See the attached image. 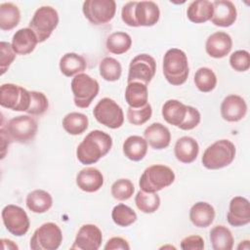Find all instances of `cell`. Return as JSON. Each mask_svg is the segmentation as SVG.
I'll list each match as a JSON object with an SVG mask.
<instances>
[{
    "label": "cell",
    "mask_w": 250,
    "mask_h": 250,
    "mask_svg": "<svg viewBox=\"0 0 250 250\" xmlns=\"http://www.w3.org/2000/svg\"><path fill=\"white\" fill-rule=\"evenodd\" d=\"M103 242L102 230L93 224L83 225L76 233L71 249L98 250Z\"/></svg>",
    "instance_id": "14"
},
{
    "label": "cell",
    "mask_w": 250,
    "mask_h": 250,
    "mask_svg": "<svg viewBox=\"0 0 250 250\" xmlns=\"http://www.w3.org/2000/svg\"><path fill=\"white\" fill-rule=\"evenodd\" d=\"M200 120H201V115H200V112L198 111V109L193 106L188 105L186 117H185L183 123L178 128H180L181 130H185V131L192 130L200 123Z\"/></svg>",
    "instance_id": "44"
},
{
    "label": "cell",
    "mask_w": 250,
    "mask_h": 250,
    "mask_svg": "<svg viewBox=\"0 0 250 250\" xmlns=\"http://www.w3.org/2000/svg\"><path fill=\"white\" fill-rule=\"evenodd\" d=\"M0 243H1V248L3 250L6 249H11V250H18L19 246L12 240L10 239H6V238H1L0 239Z\"/></svg>",
    "instance_id": "49"
},
{
    "label": "cell",
    "mask_w": 250,
    "mask_h": 250,
    "mask_svg": "<svg viewBox=\"0 0 250 250\" xmlns=\"http://www.w3.org/2000/svg\"><path fill=\"white\" fill-rule=\"evenodd\" d=\"M229 64L232 69L238 72L247 71L250 67V55L246 50H237L229 57Z\"/></svg>",
    "instance_id": "42"
},
{
    "label": "cell",
    "mask_w": 250,
    "mask_h": 250,
    "mask_svg": "<svg viewBox=\"0 0 250 250\" xmlns=\"http://www.w3.org/2000/svg\"><path fill=\"white\" fill-rule=\"evenodd\" d=\"M100 75L106 81H117L122 74V66L120 62L111 57L104 58L99 64Z\"/></svg>",
    "instance_id": "37"
},
{
    "label": "cell",
    "mask_w": 250,
    "mask_h": 250,
    "mask_svg": "<svg viewBox=\"0 0 250 250\" xmlns=\"http://www.w3.org/2000/svg\"><path fill=\"white\" fill-rule=\"evenodd\" d=\"M1 217L6 229L15 236H22L29 229V218L26 212L18 205H6L2 209Z\"/></svg>",
    "instance_id": "12"
},
{
    "label": "cell",
    "mask_w": 250,
    "mask_h": 250,
    "mask_svg": "<svg viewBox=\"0 0 250 250\" xmlns=\"http://www.w3.org/2000/svg\"><path fill=\"white\" fill-rule=\"evenodd\" d=\"M86 67L85 59L76 53H66L60 60V70L66 77L83 73Z\"/></svg>",
    "instance_id": "30"
},
{
    "label": "cell",
    "mask_w": 250,
    "mask_h": 250,
    "mask_svg": "<svg viewBox=\"0 0 250 250\" xmlns=\"http://www.w3.org/2000/svg\"><path fill=\"white\" fill-rule=\"evenodd\" d=\"M25 204L31 212L42 214L52 207L53 198L52 195L44 189H34L26 195Z\"/></svg>",
    "instance_id": "28"
},
{
    "label": "cell",
    "mask_w": 250,
    "mask_h": 250,
    "mask_svg": "<svg viewBox=\"0 0 250 250\" xmlns=\"http://www.w3.org/2000/svg\"><path fill=\"white\" fill-rule=\"evenodd\" d=\"M38 43L35 33L29 27L17 30L12 38V47L17 55H28L34 51Z\"/></svg>",
    "instance_id": "23"
},
{
    "label": "cell",
    "mask_w": 250,
    "mask_h": 250,
    "mask_svg": "<svg viewBox=\"0 0 250 250\" xmlns=\"http://www.w3.org/2000/svg\"><path fill=\"white\" fill-rule=\"evenodd\" d=\"M247 113V104L238 95L227 96L221 104V115L228 122H237L245 117Z\"/></svg>",
    "instance_id": "16"
},
{
    "label": "cell",
    "mask_w": 250,
    "mask_h": 250,
    "mask_svg": "<svg viewBox=\"0 0 250 250\" xmlns=\"http://www.w3.org/2000/svg\"><path fill=\"white\" fill-rule=\"evenodd\" d=\"M180 246L183 250H202L204 248V240L200 235H189L182 239Z\"/></svg>",
    "instance_id": "45"
},
{
    "label": "cell",
    "mask_w": 250,
    "mask_h": 250,
    "mask_svg": "<svg viewBox=\"0 0 250 250\" xmlns=\"http://www.w3.org/2000/svg\"><path fill=\"white\" fill-rule=\"evenodd\" d=\"M112 146V138L102 130H93L86 135L76 148V157L84 165L98 162Z\"/></svg>",
    "instance_id": "1"
},
{
    "label": "cell",
    "mask_w": 250,
    "mask_h": 250,
    "mask_svg": "<svg viewBox=\"0 0 250 250\" xmlns=\"http://www.w3.org/2000/svg\"><path fill=\"white\" fill-rule=\"evenodd\" d=\"M62 242V232L60 227L52 222L45 223L35 229L30 238L29 247L32 250H56Z\"/></svg>",
    "instance_id": "8"
},
{
    "label": "cell",
    "mask_w": 250,
    "mask_h": 250,
    "mask_svg": "<svg viewBox=\"0 0 250 250\" xmlns=\"http://www.w3.org/2000/svg\"><path fill=\"white\" fill-rule=\"evenodd\" d=\"M30 92V104L26 111L29 115H42L49 107L48 98L42 92L29 91Z\"/></svg>",
    "instance_id": "40"
},
{
    "label": "cell",
    "mask_w": 250,
    "mask_h": 250,
    "mask_svg": "<svg viewBox=\"0 0 250 250\" xmlns=\"http://www.w3.org/2000/svg\"><path fill=\"white\" fill-rule=\"evenodd\" d=\"M12 142L27 144L34 139L38 130L37 121L31 115H19L10 119L7 125L1 124Z\"/></svg>",
    "instance_id": "7"
},
{
    "label": "cell",
    "mask_w": 250,
    "mask_h": 250,
    "mask_svg": "<svg viewBox=\"0 0 250 250\" xmlns=\"http://www.w3.org/2000/svg\"><path fill=\"white\" fill-rule=\"evenodd\" d=\"M213 3L208 0L192 1L187 9V17L193 23H203L212 19Z\"/></svg>",
    "instance_id": "25"
},
{
    "label": "cell",
    "mask_w": 250,
    "mask_h": 250,
    "mask_svg": "<svg viewBox=\"0 0 250 250\" xmlns=\"http://www.w3.org/2000/svg\"><path fill=\"white\" fill-rule=\"evenodd\" d=\"M77 187L85 192H96L104 185L102 172L95 167H86L80 170L76 176Z\"/></svg>",
    "instance_id": "21"
},
{
    "label": "cell",
    "mask_w": 250,
    "mask_h": 250,
    "mask_svg": "<svg viewBox=\"0 0 250 250\" xmlns=\"http://www.w3.org/2000/svg\"><path fill=\"white\" fill-rule=\"evenodd\" d=\"M30 104V92L13 83H5L0 87V104L15 111H27Z\"/></svg>",
    "instance_id": "10"
},
{
    "label": "cell",
    "mask_w": 250,
    "mask_h": 250,
    "mask_svg": "<svg viewBox=\"0 0 250 250\" xmlns=\"http://www.w3.org/2000/svg\"><path fill=\"white\" fill-rule=\"evenodd\" d=\"M21 21V12L17 5L11 2L0 4V28L11 30L15 28Z\"/></svg>",
    "instance_id": "32"
},
{
    "label": "cell",
    "mask_w": 250,
    "mask_h": 250,
    "mask_svg": "<svg viewBox=\"0 0 250 250\" xmlns=\"http://www.w3.org/2000/svg\"><path fill=\"white\" fill-rule=\"evenodd\" d=\"M82 11L91 23L101 25L114 18L116 3L113 0H86L83 2Z\"/></svg>",
    "instance_id": "11"
},
{
    "label": "cell",
    "mask_w": 250,
    "mask_h": 250,
    "mask_svg": "<svg viewBox=\"0 0 250 250\" xmlns=\"http://www.w3.org/2000/svg\"><path fill=\"white\" fill-rule=\"evenodd\" d=\"M111 218L114 224L119 227L126 228L137 221V214L128 205L120 203L113 207L111 211Z\"/></svg>",
    "instance_id": "38"
},
{
    "label": "cell",
    "mask_w": 250,
    "mask_h": 250,
    "mask_svg": "<svg viewBox=\"0 0 250 250\" xmlns=\"http://www.w3.org/2000/svg\"><path fill=\"white\" fill-rule=\"evenodd\" d=\"M137 1H130L127 2L121 10V19L125 24L128 26L135 27L134 23V8Z\"/></svg>",
    "instance_id": "46"
},
{
    "label": "cell",
    "mask_w": 250,
    "mask_h": 250,
    "mask_svg": "<svg viewBox=\"0 0 250 250\" xmlns=\"http://www.w3.org/2000/svg\"><path fill=\"white\" fill-rule=\"evenodd\" d=\"M160 18L158 5L153 1H137L134 8V23L138 26H153Z\"/></svg>",
    "instance_id": "15"
},
{
    "label": "cell",
    "mask_w": 250,
    "mask_h": 250,
    "mask_svg": "<svg viewBox=\"0 0 250 250\" xmlns=\"http://www.w3.org/2000/svg\"><path fill=\"white\" fill-rule=\"evenodd\" d=\"M210 241L214 250H230L233 247L231 231L225 226H215L210 230Z\"/></svg>",
    "instance_id": "31"
},
{
    "label": "cell",
    "mask_w": 250,
    "mask_h": 250,
    "mask_svg": "<svg viewBox=\"0 0 250 250\" xmlns=\"http://www.w3.org/2000/svg\"><path fill=\"white\" fill-rule=\"evenodd\" d=\"M144 137L146 143L154 149H164L168 147L171 142L169 129L159 122L148 125L144 132Z\"/></svg>",
    "instance_id": "20"
},
{
    "label": "cell",
    "mask_w": 250,
    "mask_h": 250,
    "mask_svg": "<svg viewBox=\"0 0 250 250\" xmlns=\"http://www.w3.org/2000/svg\"><path fill=\"white\" fill-rule=\"evenodd\" d=\"M228 223L232 227H243L250 223V203L243 196L231 198L227 214Z\"/></svg>",
    "instance_id": "17"
},
{
    "label": "cell",
    "mask_w": 250,
    "mask_h": 250,
    "mask_svg": "<svg viewBox=\"0 0 250 250\" xmlns=\"http://www.w3.org/2000/svg\"><path fill=\"white\" fill-rule=\"evenodd\" d=\"M232 48V39L227 32L217 31L206 40V53L214 59H222L229 54Z\"/></svg>",
    "instance_id": "19"
},
{
    "label": "cell",
    "mask_w": 250,
    "mask_h": 250,
    "mask_svg": "<svg viewBox=\"0 0 250 250\" xmlns=\"http://www.w3.org/2000/svg\"><path fill=\"white\" fill-rule=\"evenodd\" d=\"M156 72V62L148 54L136 56L129 64L127 82H141L147 85Z\"/></svg>",
    "instance_id": "13"
},
{
    "label": "cell",
    "mask_w": 250,
    "mask_h": 250,
    "mask_svg": "<svg viewBox=\"0 0 250 250\" xmlns=\"http://www.w3.org/2000/svg\"><path fill=\"white\" fill-rule=\"evenodd\" d=\"M104 250H115V249H123V250H128L130 249V245L126 239L120 236H114L111 237L107 240L105 243Z\"/></svg>",
    "instance_id": "47"
},
{
    "label": "cell",
    "mask_w": 250,
    "mask_h": 250,
    "mask_svg": "<svg viewBox=\"0 0 250 250\" xmlns=\"http://www.w3.org/2000/svg\"><path fill=\"white\" fill-rule=\"evenodd\" d=\"M215 219L214 207L204 201L194 203L189 210V220L197 228L209 227Z\"/></svg>",
    "instance_id": "24"
},
{
    "label": "cell",
    "mask_w": 250,
    "mask_h": 250,
    "mask_svg": "<svg viewBox=\"0 0 250 250\" xmlns=\"http://www.w3.org/2000/svg\"><path fill=\"white\" fill-rule=\"evenodd\" d=\"M132 46V38L131 36L123 31H115L108 35L105 47L106 50L115 55H121L130 50Z\"/></svg>",
    "instance_id": "34"
},
{
    "label": "cell",
    "mask_w": 250,
    "mask_h": 250,
    "mask_svg": "<svg viewBox=\"0 0 250 250\" xmlns=\"http://www.w3.org/2000/svg\"><path fill=\"white\" fill-rule=\"evenodd\" d=\"M237 249L238 250H241V249H246V250H249L250 249V243H249V240H243L240 242V244L237 246Z\"/></svg>",
    "instance_id": "50"
},
{
    "label": "cell",
    "mask_w": 250,
    "mask_h": 250,
    "mask_svg": "<svg viewBox=\"0 0 250 250\" xmlns=\"http://www.w3.org/2000/svg\"><path fill=\"white\" fill-rule=\"evenodd\" d=\"M212 3L214 11L211 22L220 27L231 26L237 18L235 5L229 0H216Z\"/></svg>",
    "instance_id": "18"
},
{
    "label": "cell",
    "mask_w": 250,
    "mask_h": 250,
    "mask_svg": "<svg viewBox=\"0 0 250 250\" xmlns=\"http://www.w3.org/2000/svg\"><path fill=\"white\" fill-rule=\"evenodd\" d=\"M193 81L200 92L208 93L215 89L217 85V76L211 68L203 66L195 71Z\"/></svg>",
    "instance_id": "36"
},
{
    "label": "cell",
    "mask_w": 250,
    "mask_h": 250,
    "mask_svg": "<svg viewBox=\"0 0 250 250\" xmlns=\"http://www.w3.org/2000/svg\"><path fill=\"white\" fill-rule=\"evenodd\" d=\"M235 153L236 148L232 142L227 139L219 140L204 150L201 162L206 169H222L229 166L234 160Z\"/></svg>",
    "instance_id": "3"
},
{
    "label": "cell",
    "mask_w": 250,
    "mask_h": 250,
    "mask_svg": "<svg viewBox=\"0 0 250 250\" xmlns=\"http://www.w3.org/2000/svg\"><path fill=\"white\" fill-rule=\"evenodd\" d=\"M152 115V108L151 105L147 103L146 105L139 107V108H133L130 107L127 110V119L128 121L136 126H140L145 124L146 121L150 119Z\"/></svg>",
    "instance_id": "41"
},
{
    "label": "cell",
    "mask_w": 250,
    "mask_h": 250,
    "mask_svg": "<svg viewBox=\"0 0 250 250\" xmlns=\"http://www.w3.org/2000/svg\"><path fill=\"white\" fill-rule=\"evenodd\" d=\"M137 208L146 214L154 213L160 206V197L157 192H146L139 190L135 196Z\"/></svg>",
    "instance_id": "35"
},
{
    "label": "cell",
    "mask_w": 250,
    "mask_h": 250,
    "mask_svg": "<svg viewBox=\"0 0 250 250\" xmlns=\"http://www.w3.org/2000/svg\"><path fill=\"white\" fill-rule=\"evenodd\" d=\"M93 115L99 123L110 129L120 128L124 122L121 106L109 98H104L98 102L93 109Z\"/></svg>",
    "instance_id": "9"
},
{
    "label": "cell",
    "mask_w": 250,
    "mask_h": 250,
    "mask_svg": "<svg viewBox=\"0 0 250 250\" xmlns=\"http://www.w3.org/2000/svg\"><path fill=\"white\" fill-rule=\"evenodd\" d=\"M0 136H1V159H3L7 153V148L9 145L12 143V141L3 126H1L0 128Z\"/></svg>",
    "instance_id": "48"
},
{
    "label": "cell",
    "mask_w": 250,
    "mask_h": 250,
    "mask_svg": "<svg viewBox=\"0 0 250 250\" xmlns=\"http://www.w3.org/2000/svg\"><path fill=\"white\" fill-rule=\"evenodd\" d=\"M175 178V173L170 167L163 164H154L145 169L139 180V186L141 190L157 192L171 186Z\"/></svg>",
    "instance_id": "4"
},
{
    "label": "cell",
    "mask_w": 250,
    "mask_h": 250,
    "mask_svg": "<svg viewBox=\"0 0 250 250\" xmlns=\"http://www.w3.org/2000/svg\"><path fill=\"white\" fill-rule=\"evenodd\" d=\"M188 105L178 100H168L162 106V116L170 125L179 127L187 114Z\"/></svg>",
    "instance_id": "26"
},
{
    "label": "cell",
    "mask_w": 250,
    "mask_h": 250,
    "mask_svg": "<svg viewBox=\"0 0 250 250\" xmlns=\"http://www.w3.org/2000/svg\"><path fill=\"white\" fill-rule=\"evenodd\" d=\"M16 59V52L14 51L12 44L1 41L0 42V70L1 75H3L10 65L13 63V62Z\"/></svg>",
    "instance_id": "43"
},
{
    "label": "cell",
    "mask_w": 250,
    "mask_h": 250,
    "mask_svg": "<svg viewBox=\"0 0 250 250\" xmlns=\"http://www.w3.org/2000/svg\"><path fill=\"white\" fill-rule=\"evenodd\" d=\"M124 155L132 161H141L147 152V143L145 138L137 135L129 136L122 146Z\"/></svg>",
    "instance_id": "27"
},
{
    "label": "cell",
    "mask_w": 250,
    "mask_h": 250,
    "mask_svg": "<svg viewBox=\"0 0 250 250\" xmlns=\"http://www.w3.org/2000/svg\"><path fill=\"white\" fill-rule=\"evenodd\" d=\"M147 85L141 82H130L125 90V101L130 107L139 108L147 104Z\"/></svg>",
    "instance_id": "29"
},
{
    "label": "cell",
    "mask_w": 250,
    "mask_h": 250,
    "mask_svg": "<svg viewBox=\"0 0 250 250\" xmlns=\"http://www.w3.org/2000/svg\"><path fill=\"white\" fill-rule=\"evenodd\" d=\"M89 125L87 115L81 112H69L62 119V127L69 135H80L84 133Z\"/></svg>",
    "instance_id": "33"
},
{
    "label": "cell",
    "mask_w": 250,
    "mask_h": 250,
    "mask_svg": "<svg viewBox=\"0 0 250 250\" xmlns=\"http://www.w3.org/2000/svg\"><path fill=\"white\" fill-rule=\"evenodd\" d=\"M70 87L74 104L80 108H87L98 96L100 90L99 82L86 73L75 75L71 80Z\"/></svg>",
    "instance_id": "6"
},
{
    "label": "cell",
    "mask_w": 250,
    "mask_h": 250,
    "mask_svg": "<svg viewBox=\"0 0 250 250\" xmlns=\"http://www.w3.org/2000/svg\"><path fill=\"white\" fill-rule=\"evenodd\" d=\"M59 24V14L51 6H41L33 14L29 28L35 33L38 43L46 41Z\"/></svg>",
    "instance_id": "5"
},
{
    "label": "cell",
    "mask_w": 250,
    "mask_h": 250,
    "mask_svg": "<svg viewBox=\"0 0 250 250\" xmlns=\"http://www.w3.org/2000/svg\"><path fill=\"white\" fill-rule=\"evenodd\" d=\"M135 191V187L133 183L128 179H119L115 181L110 188V192L113 198L124 201L132 197Z\"/></svg>",
    "instance_id": "39"
},
{
    "label": "cell",
    "mask_w": 250,
    "mask_h": 250,
    "mask_svg": "<svg viewBox=\"0 0 250 250\" xmlns=\"http://www.w3.org/2000/svg\"><path fill=\"white\" fill-rule=\"evenodd\" d=\"M162 70L165 79L173 86L183 85L189 73L188 61L186 53L178 48L169 49L162 62Z\"/></svg>",
    "instance_id": "2"
},
{
    "label": "cell",
    "mask_w": 250,
    "mask_h": 250,
    "mask_svg": "<svg viewBox=\"0 0 250 250\" xmlns=\"http://www.w3.org/2000/svg\"><path fill=\"white\" fill-rule=\"evenodd\" d=\"M199 153V146L195 139L184 136L177 140L174 146V154L176 158L185 164L193 162Z\"/></svg>",
    "instance_id": "22"
}]
</instances>
